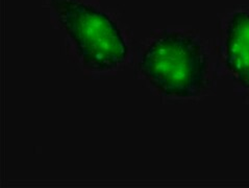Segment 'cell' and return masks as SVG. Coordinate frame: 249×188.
Masks as SVG:
<instances>
[{
    "label": "cell",
    "instance_id": "1",
    "mask_svg": "<svg viewBox=\"0 0 249 188\" xmlns=\"http://www.w3.org/2000/svg\"><path fill=\"white\" fill-rule=\"evenodd\" d=\"M140 69L165 95L193 97L199 95L206 85L208 59L191 36L168 32L146 48Z\"/></svg>",
    "mask_w": 249,
    "mask_h": 188
},
{
    "label": "cell",
    "instance_id": "2",
    "mask_svg": "<svg viewBox=\"0 0 249 188\" xmlns=\"http://www.w3.org/2000/svg\"><path fill=\"white\" fill-rule=\"evenodd\" d=\"M51 6L87 66L105 71L125 61L126 43L107 14L76 0H51Z\"/></svg>",
    "mask_w": 249,
    "mask_h": 188
},
{
    "label": "cell",
    "instance_id": "3",
    "mask_svg": "<svg viewBox=\"0 0 249 188\" xmlns=\"http://www.w3.org/2000/svg\"><path fill=\"white\" fill-rule=\"evenodd\" d=\"M226 66L237 81L249 90V14H233L226 37Z\"/></svg>",
    "mask_w": 249,
    "mask_h": 188
}]
</instances>
